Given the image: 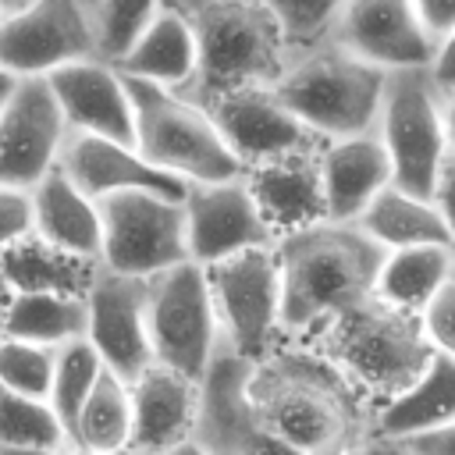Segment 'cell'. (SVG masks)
Returning <instances> with one entry per match:
<instances>
[{"instance_id": "obj_1", "label": "cell", "mask_w": 455, "mask_h": 455, "mask_svg": "<svg viewBox=\"0 0 455 455\" xmlns=\"http://www.w3.org/2000/svg\"><path fill=\"white\" fill-rule=\"evenodd\" d=\"M245 395L259 427L299 455H355L370 437L373 405L316 348H274L252 363Z\"/></svg>"}, {"instance_id": "obj_2", "label": "cell", "mask_w": 455, "mask_h": 455, "mask_svg": "<svg viewBox=\"0 0 455 455\" xmlns=\"http://www.w3.org/2000/svg\"><path fill=\"white\" fill-rule=\"evenodd\" d=\"M274 249L281 263L284 334H316L338 313L366 302L387 256V249L348 220H316L284 231Z\"/></svg>"}, {"instance_id": "obj_3", "label": "cell", "mask_w": 455, "mask_h": 455, "mask_svg": "<svg viewBox=\"0 0 455 455\" xmlns=\"http://www.w3.org/2000/svg\"><path fill=\"white\" fill-rule=\"evenodd\" d=\"M196 39V78L188 100L210 103L235 89L274 85L288 60V39L263 0H164Z\"/></svg>"}, {"instance_id": "obj_4", "label": "cell", "mask_w": 455, "mask_h": 455, "mask_svg": "<svg viewBox=\"0 0 455 455\" xmlns=\"http://www.w3.org/2000/svg\"><path fill=\"white\" fill-rule=\"evenodd\" d=\"M313 338V348L327 355L373 409L402 395L434 359L419 313L387 306L377 295L338 313Z\"/></svg>"}, {"instance_id": "obj_5", "label": "cell", "mask_w": 455, "mask_h": 455, "mask_svg": "<svg viewBox=\"0 0 455 455\" xmlns=\"http://www.w3.org/2000/svg\"><path fill=\"white\" fill-rule=\"evenodd\" d=\"M387 75L338 43H316L291 53L284 75L274 82L277 100L323 142L377 132Z\"/></svg>"}, {"instance_id": "obj_6", "label": "cell", "mask_w": 455, "mask_h": 455, "mask_svg": "<svg viewBox=\"0 0 455 455\" xmlns=\"http://www.w3.org/2000/svg\"><path fill=\"white\" fill-rule=\"evenodd\" d=\"M135 114V149L160 171L181 181H231L242 178V164L224 142L210 110L178 89L128 78Z\"/></svg>"}, {"instance_id": "obj_7", "label": "cell", "mask_w": 455, "mask_h": 455, "mask_svg": "<svg viewBox=\"0 0 455 455\" xmlns=\"http://www.w3.org/2000/svg\"><path fill=\"white\" fill-rule=\"evenodd\" d=\"M377 135L391 156L395 185L430 199L441 164L451 149L444 128V92L427 68L387 75Z\"/></svg>"}, {"instance_id": "obj_8", "label": "cell", "mask_w": 455, "mask_h": 455, "mask_svg": "<svg viewBox=\"0 0 455 455\" xmlns=\"http://www.w3.org/2000/svg\"><path fill=\"white\" fill-rule=\"evenodd\" d=\"M220 341L235 355L259 363L274 352L281 327V263L274 245L242 249L206 267Z\"/></svg>"}, {"instance_id": "obj_9", "label": "cell", "mask_w": 455, "mask_h": 455, "mask_svg": "<svg viewBox=\"0 0 455 455\" xmlns=\"http://www.w3.org/2000/svg\"><path fill=\"white\" fill-rule=\"evenodd\" d=\"M149 345L153 359L196 384H203L210 363L224 348L213 313L206 267L178 263L149 277Z\"/></svg>"}, {"instance_id": "obj_10", "label": "cell", "mask_w": 455, "mask_h": 455, "mask_svg": "<svg viewBox=\"0 0 455 455\" xmlns=\"http://www.w3.org/2000/svg\"><path fill=\"white\" fill-rule=\"evenodd\" d=\"M100 203L107 270L128 277H156L178 263H188L185 203L160 192H117Z\"/></svg>"}, {"instance_id": "obj_11", "label": "cell", "mask_w": 455, "mask_h": 455, "mask_svg": "<svg viewBox=\"0 0 455 455\" xmlns=\"http://www.w3.org/2000/svg\"><path fill=\"white\" fill-rule=\"evenodd\" d=\"M100 60L92 0H36L0 21V64L18 78H46L68 64Z\"/></svg>"}, {"instance_id": "obj_12", "label": "cell", "mask_w": 455, "mask_h": 455, "mask_svg": "<svg viewBox=\"0 0 455 455\" xmlns=\"http://www.w3.org/2000/svg\"><path fill=\"white\" fill-rule=\"evenodd\" d=\"M85 309H89L85 341L100 352L107 370L135 384L156 363L149 345V316H146L149 277H128L100 263L85 288Z\"/></svg>"}, {"instance_id": "obj_13", "label": "cell", "mask_w": 455, "mask_h": 455, "mask_svg": "<svg viewBox=\"0 0 455 455\" xmlns=\"http://www.w3.org/2000/svg\"><path fill=\"white\" fill-rule=\"evenodd\" d=\"M68 132L50 78H21L0 110V185L32 192L60 164Z\"/></svg>"}, {"instance_id": "obj_14", "label": "cell", "mask_w": 455, "mask_h": 455, "mask_svg": "<svg viewBox=\"0 0 455 455\" xmlns=\"http://www.w3.org/2000/svg\"><path fill=\"white\" fill-rule=\"evenodd\" d=\"M185 231L188 256L199 267L228 259L242 249L274 245L277 231L256 206L245 174L231 181H192L185 188Z\"/></svg>"}, {"instance_id": "obj_15", "label": "cell", "mask_w": 455, "mask_h": 455, "mask_svg": "<svg viewBox=\"0 0 455 455\" xmlns=\"http://www.w3.org/2000/svg\"><path fill=\"white\" fill-rule=\"evenodd\" d=\"M331 43L380 68L384 75L430 68L437 50V39L419 21L412 0H348Z\"/></svg>"}, {"instance_id": "obj_16", "label": "cell", "mask_w": 455, "mask_h": 455, "mask_svg": "<svg viewBox=\"0 0 455 455\" xmlns=\"http://www.w3.org/2000/svg\"><path fill=\"white\" fill-rule=\"evenodd\" d=\"M210 117L217 121L224 142L238 156L242 171L284 156V153H306L323 149V139L306 128L274 92V85H252L235 89L206 103Z\"/></svg>"}, {"instance_id": "obj_17", "label": "cell", "mask_w": 455, "mask_h": 455, "mask_svg": "<svg viewBox=\"0 0 455 455\" xmlns=\"http://www.w3.org/2000/svg\"><path fill=\"white\" fill-rule=\"evenodd\" d=\"M252 363L220 348L199 384V427L196 441L210 455H299L259 427L249 409L245 380Z\"/></svg>"}, {"instance_id": "obj_18", "label": "cell", "mask_w": 455, "mask_h": 455, "mask_svg": "<svg viewBox=\"0 0 455 455\" xmlns=\"http://www.w3.org/2000/svg\"><path fill=\"white\" fill-rule=\"evenodd\" d=\"M60 167L92 199H107L117 192H160L171 199H185L188 188V181L153 167L135 146L89 132H68Z\"/></svg>"}, {"instance_id": "obj_19", "label": "cell", "mask_w": 455, "mask_h": 455, "mask_svg": "<svg viewBox=\"0 0 455 455\" xmlns=\"http://www.w3.org/2000/svg\"><path fill=\"white\" fill-rule=\"evenodd\" d=\"M46 78L71 132H89L135 146V114H132L128 82L114 64L78 60Z\"/></svg>"}, {"instance_id": "obj_20", "label": "cell", "mask_w": 455, "mask_h": 455, "mask_svg": "<svg viewBox=\"0 0 455 455\" xmlns=\"http://www.w3.org/2000/svg\"><path fill=\"white\" fill-rule=\"evenodd\" d=\"M199 384L153 363L132 384V444L128 455H167L196 437Z\"/></svg>"}, {"instance_id": "obj_21", "label": "cell", "mask_w": 455, "mask_h": 455, "mask_svg": "<svg viewBox=\"0 0 455 455\" xmlns=\"http://www.w3.org/2000/svg\"><path fill=\"white\" fill-rule=\"evenodd\" d=\"M327 146V142H323ZM245 185L263 210L267 224L277 231L309 228L316 220H327V196H323V171H320V149L306 153H284L274 160H263L245 171Z\"/></svg>"}, {"instance_id": "obj_22", "label": "cell", "mask_w": 455, "mask_h": 455, "mask_svg": "<svg viewBox=\"0 0 455 455\" xmlns=\"http://www.w3.org/2000/svg\"><path fill=\"white\" fill-rule=\"evenodd\" d=\"M320 171H323V196H327V220H348L355 224L363 210L395 185L391 156L377 132L331 139L320 149Z\"/></svg>"}, {"instance_id": "obj_23", "label": "cell", "mask_w": 455, "mask_h": 455, "mask_svg": "<svg viewBox=\"0 0 455 455\" xmlns=\"http://www.w3.org/2000/svg\"><path fill=\"white\" fill-rule=\"evenodd\" d=\"M32 206H36V235L43 242H50L68 256L100 263L103 252L100 203L89 192H82L60 164L32 188Z\"/></svg>"}, {"instance_id": "obj_24", "label": "cell", "mask_w": 455, "mask_h": 455, "mask_svg": "<svg viewBox=\"0 0 455 455\" xmlns=\"http://www.w3.org/2000/svg\"><path fill=\"white\" fill-rule=\"evenodd\" d=\"M455 419V359L434 352L430 366L391 402L373 409L370 437L409 441Z\"/></svg>"}, {"instance_id": "obj_25", "label": "cell", "mask_w": 455, "mask_h": 455, "mask_svg": "<svg viewBox=\"0 0 455 455\" xmlns=\"http://www.w3.org/2000/svg\"><path fill=\"white\" fill-rule=\"evenodd\" d=\"M196 64H199V57H196L192 28L185 25L181 14L164 7L114 68L128 78H142V82L185 92L196 78Z\"/></svg>"}, {"instance_id": "obj_26", "label": "cell", "mask_w": 455, "mask_h": 455, "mask_svg": "<svg viewBox=\"0 0 455 455\" xmlns=\"http://www.w3.org/2000/svg\"><path fill=\"white\" fill-rule=\"evenodd\" d=\"M89 309L85 291H53V288H18L11 291L4 313V338L60 348L85 338Z\"/></svg>"}, {"instance_id": "obj_27", "label": "cell", "mask_w": 455, "mask_h": 455, "mask_svg": "<svg viewBox=\"0 0 455 455\" xmlns=\"http://www.w3.org/2000/svg\"><path fill=\"white\" fill-rule=\"evenodd\" d=\"M355 224L387 252L409 245H451V231L444 228L434 199L412 196L398 185H387Z\"/></svg>"}, {"instance_id": "obj_28", "label": "cell", "mask_w": 455, "mask_h": 455, "mask_svg": "<svg viewBox=\"0 0 455 455\" xmlns=\"http://www.w3.org/2000/svg\"><path fill=\"white\" fill-rule=\"evenodd\" d=\"M451 281V245H409L384 256L373 295L405 313H423Z\"/></svg>"}, {"instance_id": "obj_29", "label": "cell", "mask_w": 455, "mask_h": 455, "mask_svg": "<svg viewBox=\"0 0 455 455\" xmlns=\"http://www.w3.org/2000/svg\"><path fill=\"white\" fill-rule=\"evenodd\" d=\"M132 444V384L103 366L75 427V451L128 455Z\"/></svg>"}, {"instance_id": "obj_30", "label": "cell", "mask_w": 455, "mask_h": 455, "mask_svg": "<svg viewBox=\"0 0 455 455\" xmlns=\"http://www.w3.org/2000/svg\"><path fill=\"white\" fill-rule=\"evenodd\" d=\"M0 444L18 448H46V451H75L68 430L57 412L43 398L18 395L0 384Z\"/></svg>"}, {"instance_id": "obj_31", "label": "cell", "mask_w": 455, "mask_h": 455, "mask_svg": "<svg viewBox=\"0 0 455 455\" xmlns=\"http://www.w3.org/2000/svg\"><path fill=\"white\" fill-rule=\"evenodd\" d=\"M103 373V359L100 352L78 338L71 345H60L57 348V366H53V387H50V405L60 419V427L68 430L71 444H75V427H78V416H82V405L85 398L92 395L96 380Z\"/></svg>"}, {"instance_id": "obj_32", "label": "cell", "mask_w": 455, "mask_h": 455, "mask_svg": "<svg viewBox=\"0 0 455 455\" xmlns=\"http://www.w3.org/2000/svg\"><path fill=\"white\" fill-rule=\"evenodd\" d=\"M92 4L100 25V60L107 64H117L164 11V0H92Z\"/></svg>"}, {"instance_id": "obj_33", "label": "cell", "mask_w": 455, "mask_h": 455, "mask_svg": "<svg viewBox=\"0 0 455 455\" xmlns=\"http://www.w3.org/2000/svg\"><path fill=\"white\" fill-rule=\"evenodd\" d=\"M53 366H57V348L18 341V338H0V384L4 387L50 402Z\"/></svg>"}, {"instance_id": "obj_34", "label": "cell", "mask_w": 455, "mask_h": 455, "mask_svg": "<svg viewBox=\"0 0 455 455\" xmlns=\"http://www.w3.org/2000/svg\"><path fill=\"white\" fill-rule=\"evenodd\" d=\"M263 4L277 18V25L288 39V50L299 53V50H309V46L331 39L348 0H263Z\"/></svg>"}, {"instance_id": "obj_35", "label": "cell", "mask_w": 455, "mask_h": 455, "mask_svg": "<svg viewBox=\"0 0 455 455\" xmlns=\"http://www.w3.org/2000/svg\"><path fill=\"white\" fill-rule=\"evenodd\" d=\"M36 235V206L28 188L0 185V252Z\"/></svg>"}, {"instance_id": "obj_36", "label": "cell", "mask_w": 455, "mask_h": 455, "mask_svg": "<svg viewBox=\"0 0 455 455\" xmlns=\"http://www.w3.org/2000/svg\"><path fill=\"white\" fill-rule=\"evenodd\" d=\"M419 320H423V331H427V341L434 345V352L455 359V281H448L430 299V306L419 313Z\"/></svg>"}, {"instance_id": "obj_37", "label": "cell", "mask_w": 455, "mask_h": 455, "mask_svg": "<svg viewBox=\"0 0 455 455\" xmlns=\"http://www.w3.org/2000/svg\"><path fill=\"white\" fill-rule=\"evenodd\" d=\"M444 228L451 231V242H455V153H448V160L441 164V174L434 181V192H430Z\"/></svg>"}, {"instance_id": "obj_38", "label": "cell", "mask_w": 455, "mask_h": 455, "mask_svg": "<svg viewBox=\"0 0 455 455\" xmlns=\"http://www.w3.org/2000/svg\"><path fill=\"white\" fill-rule=\"evenodd\" d=\"M427 71H430V78L437 82V89L444 96L455 92V28L437 39V50H434V60H430Z\"/></svg>"}, {"instance_id": "obj_39", "label": "cell", "mask_w": 455, "mask_h": 455, "mask_svg": "<svg viewBox=\"0 0 455 455\" xmlns=\"http://www.w3.org/2000/svg\"><path fill=\"white\" fill-rule=\"evenodd\" d=\"M412 4H416L419 21L427 25V32L434 39H441L455 28V0H412Z\"/></svg>"}, {"instance_id": "obj_40", "label": "cell", "mask_w": 455, "mask_h": 455, "mask_svg": "<svg viewBox=\"0 0 455 455\" xmlns=\"http://www.w3.org/2000/svg\"><path fill=\"white\" fill-rule=\"evenodd\" d=\"M398 444H405L412 455H455V419L448 427H437L430 434H419V437H409Z\"/></svg>"}, {"instance_id": "obj_41", "label": "cell", "mask_w": 455, "mask_h": 455, "mask_svg": "<svg viewBox=\"0 0 455 455\" xmlns=\"http://www.w3.org/2000/svg\"><path fill=\"white\" fill-rule=\"evenodd\" d=\"M355 455H412L405 444H398V441H380V437H366L363 441V448L355 451Z\"/></svg>"}, {"instance_id": "obj_42", "label": "cell", "mask_w": 455, "mask_h": 455, "mask_svg": "<svg viewBox=\"0 0 455 455\" xmlns=\"http://www.w3.org/2000/svg\"><path fill=\"white\" fill-rule=\"evenodd\" d=\"M18 82H21V78H18V75H11V71H7L4 64H0V110H4V107H7V100L14 96Z\"/></svg>"}, {"instance_id": "obj_43", "label": "cell", "mask_w": 455, "mask_h": 455, "mask_svg": "<svg viewBox=\"0 0 455 455\" xmlns=\"http://www.w3.org/2000/svg\"><path fill=\"white\" fill-rule=\"evenodd\" d=\"M444 128H448V149L455 153V92L444 96Z\"/></svg>"}, {"instance_id": "obj_44", "label": "cell", "mask_w": 455, "mask_h": 455, "mask_svg": "<svg viewBox=\"0 0 455 455\" xmlns=\"http://www.w3.org/2000/svg\"><path fill=\"white\" fill-rule=\"evenodd\" d=\"M0 455H75V451H46V448H18V444H0Z\"/></svg>"}, {"instance_id": "obj_45", "label": "cell", "mask_w": 455, "mask_h": 455, "mask_svg": "<svg viewBox=\"0 0 455 455\" xmlns=\"http://www.w3.org/2000/svg\"><path fill=\"white\" fill-rule=\"evenodd\" d=\"M167 455H210V451H206V448H203V444H199V441L192 437V441H185V444H178V448H171Z\"/></svg>"}, {"instance_id": "obj_46", "label": "cell", "mask_w": 455, "mask_h": 455, "mask_svg": "<svg viewBox=\"0 0 455 455\" xmlns=\"http://www.w3.org/2000/svg\"><path fill=\"white\" fill-rule=\"evenodd\" d=\"M7 302H11V284H7V277L0 274V338H4V313H7Z\"/></svg>"}, {"instance_id": "obj_47", "label": "cell", "mask_w": 455, "mask_h": 455, "mask_svg": "<svg viewBox=\"0 0 455 455\" xmlns=\"http://www.w3.org/2000/svg\"><path fill=\"white\" fill-rule=\"evenodd\" d=\"M28 4H36V0H0V11H4V14H14V11L28 7Z\"/></svg>"}, {"instance_id": "obj_48", "label": "cell", "mask_w": 455, "mask_h": 455, "mask_svg": "<svg viewBox=\"0 0 455 455\" xmlns=\"http://www.w3.org/2000/svg\"><path fill=\"white\" fill-rule=\"evenodd\" d=\"M451 281H455V242H451Z\"/></svg>"}, {"instance_id": "obj_49", "label": "cell", "mask_w": 455, "mask_h": 455, "mask_svg": "<svg viewBox=\"0 0 455 455\" xmlns=\"http://www.w3.org/2000/svg\"><path fill=\"white\" fill-rule=\"evenodd\" d=\"M0 21H4V11H0Z\"/></svg>"}, {"instance_id": "obj_50", "label": "cell", "mask_w": 455, "mask_h": 455, "mask_svg": "<svg viewBox=\"0 0 455 455\" xmlns=\"http://www.w3.org/2000/svg\"><path fill=\"white\" fill-rule=\"evenodd\" d=\"M75 455H82V451H75Z\"/></svg>"}]
</instances>
